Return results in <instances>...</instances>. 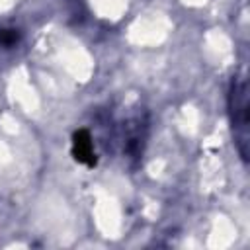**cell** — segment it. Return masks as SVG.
<instances>
[{"label":"cell","instance_id":"1","mask_svg":"<svg viewBox=\"0 0 250 250\" xmlns=\"http://www.w3.org/2000/svg\"><path fill=\"white\" fill-rule=\"evenodd\" d=\"M229 113L232 123L234 143L242 160L248 158V96H246V82L234 76L229 88Z\"/></svg>","mask_w":250,"mask_h":250},{"label":"cell","instance_id":"2","mask_svg":"<svg viewBox=\"0 0 250 250\" xmlns=\"http://www.w3.org/2000/svg\"><path fill=\"white\" fill-rule=\"evenodd\" d=\"M72 156L76 162L84 166H96V150H94V141L88 129H78L72 135Z\"/></svg>","mask_w":250,"mask_h":250}]
</instances>
